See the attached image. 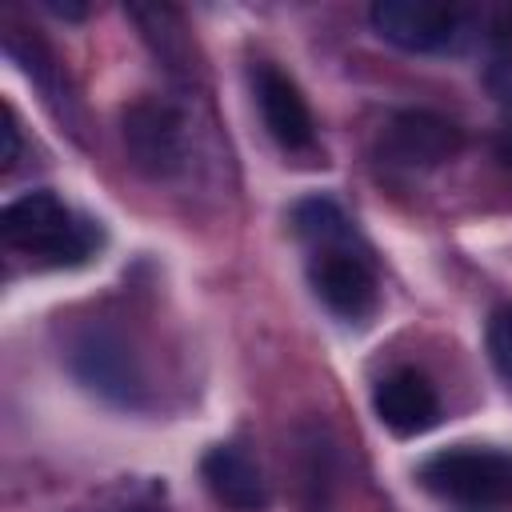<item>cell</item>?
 Segmentation results:
<instances>
[{"label":"cell","instance_id":"cell-1","mask_svg":"<svg viewBox=\"0 0 512 512\" xmlns=\"http://www.w3.org/2000/svg\"><path fill=\"white\" fill-rule=\"evenodd\" d=\"M0 240L8 252L28 256L40 268H64L84 264L100 232L56 192H28L0 212Z\"/></svg>","mask_w":512,"mask_h":512},{"label":"cell","instance_id":"cell-2","mask_svg":"<svg viewBox=\"0 0 512 512\" xmlns=\"http://www.w3.org/2000/svg\"><path fill=\"white\" fill-rule=\"evenodd\" d=\"M420 484L456 504L512 508V452L476 444L444 448L420 464Z\"/></svg>","mask_w":512,"mask_h":512},{"label":"cell","instance_id":"cell-3","mask_svg":"<svg viewBox=\"0 0 512 512\" xmlns=\"http://www.w3.org/2000/svg\"><path fill=\"white\" fill-rule=\"evenodd\" d=\"M124 144L152 180H172L188 168V120L168 100H136L124 112Z\"/></svg>","mask_w":512,"mask_h":512},{"label":"cell","instance_id":"cell-4","mask_svg":"<svg viewBox=\"0 0 512 512\" xmlns=\"http://www.w3.org/2000/svg\"><path fill=\"white\" fill-rule=\"evenodd\" d=\"M372 28L404 52H444L468 32V8L436 0H376Z\"/></svg>","mask_w":512,"mask_h":512},{"label":"cell","instance_id":"cell-5","mask_svg":"<svg viewBox=\"0 0 512 512\" xmlns=\"http://www.w3.org/2000/svg\"><path fill=\"white\" fill-rule=\"evenodd\" d=\"M460 152V128L436 112L424 108H408L396 112L376 144L380 164L388 168H404V172H428L440 168L444 160H452Z\"/></svg>","mask_w":512,"mask_h":512},{"label":"cell","instance_id":"cell-6","mask_svg":"<svg viewBox=\"0 0 512 512\" xmlns=\"http://www.w3.org/2000/svg\"><path fill=\"white\" fill-rule=\"evenodd\" d=\"M308 280L316 296L344 320H364L376 308V272L368 256L352 248V240L332 248H312Z\"/></svg>","mask_w":512,"mask_h":512},{"label":"cell","instance_id":"cell-7","mask_svg":"<svg viewBox=\"0 0 512 512\" xmlns=\"http://www.w3.org/2000/svg\"><path fill=\"white\" fill-rule=\"evenodd\" d=\"M252 92H256L260 120H264L268 136H272L284 152H304V148H312V140H316V120H312V108H308V100L300 96V88H296L292 76H284L276 64L260 60V64H252Z\"/></svg>","mask_w":512,"mask_h":512},{"label":"cell","instance_id":"cell-8","mask_svg":"<svg viewBox=\"0 0 512 512\" xmlns=\"http://www.w3.org/2000/svg\"><path fill=\"white\" fill-rule=\"evenodd\" d=\"M372 408L392 436H420L440 420V396L432 380L416 368L388 372L372 392Z\"/></svg>","mask_w":512,"mask_h":512},{"label":"cell","instance_id":"cell-9","mask_svg":"<svg viewBox=\"0 0 512 512\" xmlns=\"http://www.w3.org/2000/svg\"><path fill=\"white\" fill-rule=\"evenodd\" d=\"M200 476L216 504L228 512H264L268 508V480L256 456L240 444H216L200 460Z\"/></svg>","mask_w":512,"mask_h":512},{"label":"cell","instance_id":"cell-10","mask_svg":"<svg viewBox=\"0 0 512 512\" xmlns=\"http://www.w3.org/2000/svg\"><path fill=\"white\" fill-rule=\"evenodd\" d=\"M76 372L100 388V392H116L120 400L132 396V388H140V376L132 372V356L124 352L120 340L112 336H88L76 348Z\"/></svg>","mask_w":512,"mask_h":512},{"label":"cell","instance_id":"cell-11","mask_svg":"<svg viewBox=\"0 0 512 512\" xmlns=\"http://www.w3.org/2000/svg\"><path fill=\"white\" fill-rule=\"evenodd\" d=\"M128 16L140 24L144 40L152 44V52L168 68H188L192 44H188V32H184V24H180V16L172 8H164V4H132Z\"/></svg>","mask_w":512,"mask_h":512},{"label":"cell","instance_id":"cell-12","mask_svg":"<svg viewBox=\"0 0 512 512\" xmlns=\"http://www.w3.org/2000/svg\"><path fill=\"white\" fill-rule=\"evenodd\" d=\"M292 224L296 232L312 244V248H332V244H348L352 240V220L344 216V208L328 196H308L292 208Z\"/></svg>","mask_w":512,"mask_h":512},{"label":"cell","instance_id":"cell-13","mask_svg":"<svg viewBox=\"0 0 512 512\" xmlns=\"http://www.w3.org/2000/svg\"><path fill=\"white\" fill-rule=\"evenodd\" d=\"M484 344H488V360H492V368L512 384V304H500V308L488 316Z\"/></svg>","mask_w":512,"mask_h":512},{"label":"cell","instance_id":"cell-14","mask_svg":"<svg viewBox=\"0 0 512 512\" xmlns=\"http://www.w3.org/2000/svg\"><path fill=\"white\" fill-rule=\"evenodd\" d=\"M484 84H488L492 100L512 112V56H496L492 68H488V76H484Z\"/></svg>","mask_w":512,"mask_h":512},{"label":"cell","instance_id":"cell-15","mask_svg":"<svg viewBox=\"0 0 512 512\" xmlns=\"http://www.w3.org/2000/svg\"><path fill=\"white\" fill-rule=\"evenodd\" d=\"M4 168H12L16 164V156H20V132H16V116H12V104H4Z\"/></svg>","mask_w":512,"mask_h":512}]
</instances>
